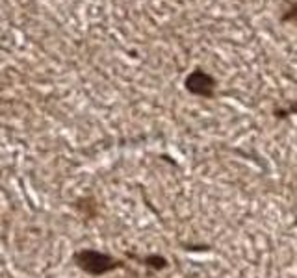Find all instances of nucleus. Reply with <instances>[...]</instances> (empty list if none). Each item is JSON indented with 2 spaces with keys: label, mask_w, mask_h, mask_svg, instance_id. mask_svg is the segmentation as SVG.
I'll list each match as a JSON object with an SVG mask.
<instances>
[{
  "label": "nucleus",
  "mask_w": 297,
  "mask_h": 278,
  "mask_svg": "<svg viewBox=\"0 0 297 278\" xmlns=\"http://www.w3.org/2000/svg\"><path fill=\"white\" fill-rule=\"evenodd\" d=\"M284 19H288V21H295V22H297V6L293 8V10L288 11L286 15H284Z\"/></svg>",
  "instance_id": "obj_4"
},
{
  "label": "nucleus",
  "mask_w": 297,
  "mask_h": 278,
  "mask_svg": "<svg viewBox=\"0 0 297 278\" xmlns=\"http://www.w3.org/2000/svg\"><path fill=\"white\" fill-rule=\"evenodd\" d=\"M73 262L76 267L89 276H104V274L114 273L123 267L121 260L114 258L112 254L97 251V249H82V251L75 252Z\"/></svg>",
  "instance_id": "obj_1"
},
{
  "label": "nucleus",
  "mask_w": 297,
  "mask_h": 278,
  "mask_svg": "<svg viewBox=\"0 0 297 278\" xmlns=\"http://www.w3.org/2000/svg\"><path fill=\"white\" fill-rule=\"evenodd\" d=\"M140 263H143L145 267L149 269H154V271H162V269H166L169 265V262L166 260L163 256H160V254H149V256H143V258H136Z\"/></svg>",
  "instance_id": "obj_3"
},
{
  "label": "nucleus",
  "mask_w": 297,
  "mask_h": 278,
  "mask_svg": "<svg viewBox=\"0 0 297 278\" xmlns=\"http://www.w3.org/2000/svg\"><path fill=\"white\" fill-rule=\"evenodd\" d=\"M184 86H186V89H188L191 95L203 96V98H210V96H214L216 80H214L208 73L197 69V71H193V73H189L186 82H184Z\"/></svg>",
  "instance_id": "obj_2"
}]
</instances>
